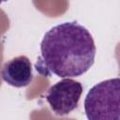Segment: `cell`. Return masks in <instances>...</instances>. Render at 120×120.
Returning a JSON list of instances; mask_svg holds the SVG:
<instances>
[{
	"label": "cell",
	"instance_id": "6da1fadb",
	"mask_svg": "<svg viewBox=\"0 0 120 120\" xmlns=\"http://www.w3.org/2000/svg\"><path fill=\"white\" fill-rule=\"evenodd\" d=\"M40 57L35 65L43 76L79 77L89 70L96 57L90 32L77 22H66L48 30L40 44Z\"/></svg>",
	"mask_w": 120,
	"mask_h": 120
},
{
	"label": "cell",
	"instance_id": "7a4b0ae2",
	"mask_svg": "<svg viewBox=\"0 0 120 120\" xmlns=\"http://www.w3.org/2000/svg\"><path fill=\"white\" fill-rule=\"evenodd\" d=\"M120 80L108 79L94 85L84 99V112L89 120L120 119Z\"/></svg>",
	"mask_w": 120,
	"mask_h": 120
},
{
	"label": "cell",
	"instance_id": "3957f363",
	"mask_svg": "<svg viewBox=\"0 0 120 120\" xmlns=\"http://www.w3.org/2000/svg\"><path fill=\"white\" fill-rule=\"evenodd\" d=\"M83 88L81 82L67 78L51 86L45 96L56 115H66L78 107Z\"/></svg>",
	"mask_w": 120,
	"mask_h": 120
},
{
	"label": "cell",
	"instance_id": "277c9868",
	"mask_svg": "<svg viewBox=\"0 0 120 120\" xmlns=\"http://www.w3.org/2000/svg\"><path fill=\"white\" fill-rule=\"evenodd\" d=\"M1 77L3 81L11 86H27L33 80V71L30 60L25 55H19L8 60L2 68Z\"/></svg>",
	"mask_w": 120,
	"mask_h": 120
},
{
	"label": "cell",
	"instance_id": "5b68a950",
	"mask_svg": "<svg viewBox=\"0 0 120 120\" xmlns=\"http://www.w3.org/2000/svg\"><path fill=\"white\" fill-rule=\"evenodd\" d=\"M7 1H8V0H0V5H1L3 2H7Z\"/></svg>",
	"mask_w": 120,
	"mask_h": 120
}]
</instances>
